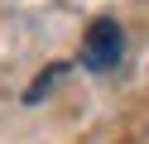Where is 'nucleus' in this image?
<instances>
[{
    "mask_svg": "<svg viewBox=\"0 0 149 144\" xmlns=\"http://www.w3.org/2000/svg\"><path fill=\"white\" fill-rule=\"evenodd\" d=\"M120 53H125L120 24L116 19H96V24L87 29V38H82V63H87L91 72H111V67L120 63Z\"/></svg>",
    "mask_w": 149,
    "mask_h": 144,
    "instance_id": "obj_1",
    "label": "nucleus"
},
{
    "mask_svg": "<svg viewBox=\"0 0 149 144\" xmlns=\"http://www.w3.org/2000/svg\"><path fill=\"white\" fill-rule=\"evenodd\" d=\"M58 77H63V67H48V72H39V86H29V96H24V101H39V96L48 91V86L58 82Z\"/></svg>",
    "mask_w": 149,
    "mask_h": 144,
    "instance_id": "obj_2",
    "label": "nucleus"
}]
</instances>
